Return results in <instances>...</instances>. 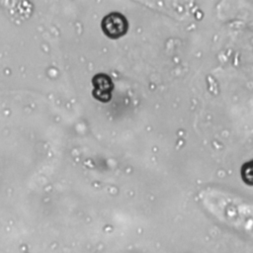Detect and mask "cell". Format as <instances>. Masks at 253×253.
<instances>
[{"instance_id":"cell-2","label":"cell","mask_w":253,"mask_h":253,"mask_svg":"<svg viewBox=\"0 0 253 253\" xmlns=\"http://www.w3.org/2000/svg\"><path fill=\"white\" fill-rule=\"evenodd\" d=\"M92 84L94 86V89L92 91L94 98L104 103L111 100L114 84L110 76L104 73L96 74L92 79Z\"/></svg>"},{"instance_id":"cell-1","label":"cell","mask_w":253,"mask_h":253,"mask_svg":"<svg viewBox=\"0 0 253 253\" xmlns=\"http://www.w3.org/2000/svg\"><path fill=\"white\" fill-rule=\"evenodd\" d=\"M101 27L107 37L118 39L126 33L128 25L124 15L120 13H111L103 18Z\"/></svg>"},{"instance_id":"cell-3","label":"cell","mask_w":253,"mask_h":253,"mask_svg":"<svg viewBox=\"0 0 253 253\" xmlns=\"http://www.w3.org/2000/svg\"><path fill=\"white\" fill-rule=\"evenodd\" d=\"M241 178L247 185L253 186V160L246 162L242 166Z\"/></svg>"}]
</instances>
